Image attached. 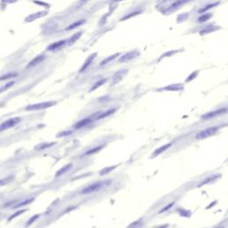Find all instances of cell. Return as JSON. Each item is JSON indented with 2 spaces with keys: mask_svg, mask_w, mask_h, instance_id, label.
Returning <instances> with one entry per match:
<instances>
[{
  "mask_svg": "<svg viewBox=\"0 0 228 228\" xmlns=\"http://www.w3.org/2000/svg\"><path fill=\"white\" fill-rule=\"evenodd\" d=\"M56 104V102H39V104H35L31 105H28L25 110L26 111H39V110L47 109L49 107H52Z\"/></svg>",
  "mask_w": 228,
  "mask_h": 228,
  "instance_id": "6da1fadb",
  "label": "cell"
},
{
  "mask_svg": "<svg viewBox=\"0 0 228 228\" xmlns=\"http://www.w3.org/2000/svg\"><path fill=\"white\" fill-rule=\"evenodd\" d=\"M20 121H21L20 118H12V119H9V120L4 121L3 123L0 124V132L6 130V129H9L11 128H13L14 126H16Z\"/></svg>",
  "mask_w": 228,
  "mask_h": 228,
  "instance_id": "7a4b0ae2",
  "label": "cell"
},
{
  "mask_svg": "<svg viewBox=\"0 0 228 228\" xmlns=\"http://www.w3.org/2000/svg\"><path fill=\"white\" fill-rule=\"evenodd\" d=\"M105 185V183L104 182H97V183H94L93 185H88L87 187H86L85 189L82 190V193L84 194H88V193H91L93 192H95V191H97L99 189H101L102 186Z\"/></svg>",
  "mask_w": 228,
  "mask_h": 228,
  "instance_id": "3957f363",
  "label": "cell"
},
{
  "mask_svg": "<svg viewBox=\"0 0 228 228\" xmlns=\"http://www.w3.org/2000/svg\"><path fill=\"white\" fill-rule=\"evenodd\" d=\"M217 130V127H211V128H209L207 129H204L202 131H201L199 134L196 136V138L197 139H203V138H206V137H209L212 135H214Z\"/></svg>",
  "mask_w": 228,
  "mask_h": 228,
  "instance_id": "277c9868",
  "label": "cell"
},
{
  "mask_svg": "<svg viewBox=\"0 0 228 228\" xmlns=\"http://www.w3.org/2000/svg\"><path fill=\"white\" fill-rule=\"evenodd\" d=\"M139 55H140V53H139L137 50L130 51L129 53H127L126 55H122V56L119 59V62H126L131 61V60H133V59L136 58L137 56H139Z\"/></svg>",
  "mask_w": 228,
  "mask_h": 228,
  "instance_id": "5b68a950",
  "label": "cell"
},
{
  "mask_svg": "<svg viewBox=\"0 0 228 228\" xmlns=\"http://www.w3.org/2000/svg\"><path fill=\"white\" fill-rule=\"evenodd\" d=\"M227 111L226 108H224V109H219V110H217V111H214V112H210L207 114H205L202 116V119L203 120H209V119H212V118H215L218 115H221L223 113H225Z\"/></svg>",
  "mask_w": 228,
  "mask_h": 228,
  "instance_id": "8992f818",
  "label": "cell"
},
{
  "mask_svg": "<svg viewBox=\"0 0 228 228\" xmlns=\"http://www.w3.org/2000/svg\"><path fill=\"white\" fill-rule=\"evenodd\" d=\"M46 59V56L45 55H38L37 57H35L33 60H31V62H29V64L26 66V68L27 69H31V68H33V67H35V66H37V65H39L40 62H42L44 60H45Z\"/></svg>",
  "mask_w": 228,
  "mask_h": 228,
  "instance_id": "52a82bcc",
  "label": "cell"
},
{
  "mask_svg": "<svg viewBox=\"0 0 228 228\" xmlns=\"http://www.w3.org/2000/svg\"><path fill=\"white\" fill-rule=\"evenodd\" d=\"M66 43H67V39H66V40H61V41H58V42L51 44V45L47 47V51H51V52L57 51L59 49H61L63 46H65Z\"/></svg>",
  "mask_w": 228,
  "mask_h": 228,
  "instance_id": "ba28073f",
  "label": "cell"
},
{
  "mask_svg": "<svg viewBox=\"0 0 228 228\" xmlns=\"http://www.w3.org/2000/svg\"><path fill=\"white\" fill-rule=\"evenodd\" d=\"M92 121H93L92 117L86 118V119H83V120H79L78 122H77V123L75 124L74 128H75L76 129H78V128H81L86 126V125H88V124H89L90 122H92Z\"/></svg>",
  "mask_w": 228,
  "mask_h": 228,
  "instance_id": "9c48e42d",
  "label": "cell"
},
{
  "mask_svg": "<svg viewBox=\"0 0 228 228\" xmlns=\"http://www.w3.org/2000/svg\"><path fill=\"white\" fill-rule=\"evenodd\" d=\"M95 56H96V53H94V54H92L89 57H88V58L86 59V62H85L84 64H83V66L81 67V69H80V72L85 71L88 67H89L90 64L92 63V62L94 61V59L95 58Z\"/></svg>",
  "mask_w": 228,
  "mask_h": 228,
  "instance_id": "30bf717a",
  "label": "cell"
},
{
  "mask_svg": "<svg viewBox=\"0 0 228 228\" xmlns=\"http://www.w3.org/2000/svg\"><path fill=\"white\" fill-rule=\"evenodd\" d=\"M46 14H47V12H39V13H37L31 14V15L28 16V17L25 19V21H26V23H31V21H35L36 19L40 18V17H42V16H45Z\"/></svg>",
  "mask_w": 228,
  "mask_h": 228,
  "instance_id": "8fae6325",
  "label": "cell"
},
{
  "mask_svg": "<svg viewBox=\"0 0 228 228\" xmlns=\"http://www.w3.org/2000/svg\"><path fill=\"white\" fill-rule=\"evenodd\" d=\"M127 72H128V70H120V71H118L116 74L114 75V77H113V84H116V83H118L120 81V80H121L122 79V78L127 74Z\"/></svg>",
  "mask_w": 228,
  "mask_h": 228,
  "instance_id": "7c38bea8",
  "label": "cell"
},
{
  "mask_svg": "<svg viewBox=\"0 0 228 228\" xmlns=\"http://www.w3.org/2000/svg\"><path fill=\"white\" fill-rule=\"evenodd\" d=\"M118 56H120V53H117V54H115V55H111V56H109V57L105 58L104 60H102V62H101L100 65H101V66H104V65L110 63L112 60H114V59H115L116 57H118Z\"/></svg>",
  "mask_w": 228,
  "mask_h": 228,
  "instance_id": "4fadbf2b",
  "label": "cell"
},
{
  "mask_svg": "<svg viewBox=\"0 0 228 228\" xmlns=\"http://www.w3.org/2000/svg\"><path fill=\"white\" fill-rule=\"evenodd\" d=\"M172 145V144H166V145H163V146H161V147H160V148H158L155 152H154L153 153V155L154 156H157V155H160V154H161L163 152H165L167 149H168L170 148V147Z\"/></svg>",
  "mask_w": 228,
  "mask_h": 228,
  "instance_id": "5bb4252c",
  "label": "cell"
},
{
  "mask_svg": "<svg viewBox=\"0 0 228 228\" xmlns=\"http://www.w3.org/2000/svg\"><path fill=\"white\" fill-rule=\"evenodd\" d=\"M85 20H81V21H75V23H73L72 24H70L69 27H67L66 28V31H71V29H75V28H77V27H79V26H81V25H83L84 23H85Z\"/></svg>",
  "mask_w": 228,
  "mask_h": 228,
  "instance_id": "9a60e30c",
  "label": "cell"
},
{
  "mask_svg": "<svg viewBox=\"0 0 228 228\" xmlns=\"http://www.w3.org/2000/svg\"><path fill=\"white\" fill-rule=\"evenodd\" d=\"M14 179V176L13 175H9V176H6L5 178H2L0 179V187L3 186V185H5L7 183H11L13 180Z\"/></svg>",
  "mask_w": 228,
  "mask_h": 228,
  "instance_id": "2e32d148",
  "label": "cell"
},
{
  "mask_svg": "<svg viewBox=\"0 0 228 228\" xmlns=\"http://www.w3.org/2000/svg\"><path fill=\"white\" fill-rule=\"evenodd\" d=\"M70 168H72V164H68V165H66L65 167H63L62 168H61V170H59L58 172H56L55 176L57 177V176H60V175H63L64 173H66L68 170H70Z\"/></svg>",
  "mask_w": 228,
  "mask_h": 228,
  "instance_id": "e0dca14e",
  "label": "cell"
},
{
  "mask_svg": "<svg viewBox=\"0 0 228 228\" xmlns=\"http://www.w3.org/2000/svg\"><path fill=\"white\" fill-rule=\"evenodd\" d=\"M165 90H172V91H177V90H181L183 89V86L181 84H175V85H171L168 86L165 88H163Z\"/></svg>",
  "mask_w": 228,
  "mask_h": 228,
  "instance_id": "ac0fdd59",
  "label": "cell"
},
{
  "mask_svg": "<svg viewBox=\"0 0 228 228\" xmlns=\"http://www.w3.org/2000/svg\"><path fill=\"white\" fill-rule=\"evenodd\" d=\"M210 18H211V14L210 13H205V14H202V15H201L199 18H198L197 21H198V23H205V21H209Z\"/></svg>",
  "mask_w": 228,
  "mask_h": 228,
  "instance_id": "d6986e66",
  "label": "cell"
},
{
  "mask_svg": "<svg viewBox=\"0 0 228 228\" xmlns=\"http://www.w3.org/2000/svg\"><path fill=\"white\" fill-rule=\"evenodd\" d=\"M55 144V142H53V143H48V144H40V145H38V147H35V150H44V149H47V148H49V147L53 146Z\"/></svg>",
  "mask_w": 228,
  "mask_h": 228,
  "instance_id": "ffe728a7",
  "label": "cell"
},
{
  "mask_svg": "<svg viewBox=\"0 0 228 228\" xmlns=\"http://www.w3.org/2000/svg\"><path fill=\"white\" fill-rule=\"evenodd\" d=\"M81 34H82L81 32H78V33L74 34V35H73V36L71 37V38L70 39H67V43H69L70 45H72V44L74 43V42H75V41H76V40H77V39L79 38L80 36H81Z\"/></svg>",
  "mask_w": 228,
  "mask_h": 228,
  "instance_id": "44dd1931",
  "label": "cell"
},
{
  "mask_svg": "<svg viewBox=\"0 0 228 228\" xmlns=\"http://www.w3.org/2000/svg\"><path fill=\"white\" fill-rule=\"evenodd\" d=\"M116 168V166H112V167H108V168H102V170L100 171V175H104L108 173H110L112 170H113L114 168Z\"/></svg>",
  "mask_w": 228,
  "mask_h": 228,
  "instance_id": "7402d4cb",
  "label": "cell"
},
{
  "mask_svg": "<svg viewBox=\"0 0 228 228\" xmlns=\"http://www.w3.org/2000/svg\"><path fill=\"white\" fill-rule=\"evenodd\" d=\"M106 80H107V79H105V78H104V79H102V80H100V81H98L97 83H95V84H94V86L91 87L90 92H91V91H94V90H95V89H96V88H98V87H99V86H101L102 85H104V84L106 82Z\"/></svg>",
  "mask_w": 228,
  "mask_h": 228,
  "instance_id": "603a6c76",
  "label": "cell"
},
{
  "mask_svg": "<svg viewBox=\"0 0 228 228\" xmlns=\"http://www.w3.org/2000/svg\"><path fill=\"white\" fill-rule=\"evenodd\" d=\"M17 76V73H8V74H6L3 77L0 78V80H5V79H8V78H13V77H16Z\"/></svg>",
  "mask_w": 228,
  "mask_h": 228,
  "instance_id": "cb8c5ba5",
  "label": "cell"
},
{
  "mask_svg": "<svg viewBox=\"0 0 228 228\" xmlns=\"http://www.w3.org/2000/svg\"><path fill=\"white\" fill-rule=\"evenodd\" d=\"M187 1H188V0H178V1L175 2V3L171 5V7H172V8H175V7H178V6H180L181 5L186 3Z\"/></svg>",
  "mask_w": 228,
  "mask_h": 228,
  "instance_id": "d4e9b609",
  "label": "cell"
},
{
  "mask_svg": "<svg viewBox=\"0 0 228 228\" xmlns=\"http://www.w3.org/2000/svg\"><path fill=\"white\" fill-rule=\"evenodd\" d=\"M218 5V3H215V4H210V5H206L204 8H202V9H201V10H199V13H203V12H205V11H207V10H209V9H210L211 7H214L215 5Z\"/></svg>",
  "mask_w": 228,
  "mask_h": 228,
  "instance_id": "484cf974",
  "label": "cell"
},
{
  "mask_svg": "<svg viewBox=\"0 0 228 228\" xmlns=\"http://www.w3.org/2000/svg\"><path fill=\"white\" fill-rule=\"evenodd\" d=\"M31 201H33V199H29V200H27L25 201H23V202H21L20 204H17L14 206V208H19V207H21V206H24V205H27L29 203H31Z\"/></svg>",
  "mask_w": 228,
  "mask_h": 228,
  "instance_id": "4316f807",
  "label": "cell"
},
{
  "mask_svg": "<svg viewBox=\"0 0 228 228\" xmlns=\"http://www.w3.org/2000/svg\"><path fill=\"white\" fill-rule=\"evenodd\" d=\"M102 148V146H98V147H96V148H94V149H92V150H90V151H88L85 155H90V154H92V153H94V152H96L97 151H99V150H101Z\"/></svg>",
  "mask_w": 228,
  "mask_h": 228,
  "instance_id": "83f0119b",
  "label": "cell"
},
{
  "mask_svg": "<svg viewBox=\"0 0 228 228\" xmlns=\"http://www.w3.org/2000/svg\"><path fill=\"white\" fill-rule=\"evenodd\" d=\"M72 133V131H70V130H69V131H63V132H61L60 134H58L56 136H58V137H61V136H69V135H70Z\"/></svg>",
  "mask_w": 228,
  "mask_h": 228,
  "instance_id": "f1b7e54d",
  "label": "cell"
},
{
  "mask_svg": "<svg viewBox=\"0 0 228 228\" xmlns=\"http://www.w3.org/2000/svg\"><path fill=\"white\" fill-rule=\"evenodd\" d=\"M174 204H175V202H171V203H170L168 204V206H166L165 208H163L162 209H161L160 211V213H163V212H165V211H167L168 209H170V208H172L173 206H174Z\"/></svg>",
  "mask_w": 228,
  "mask_h": 228,
  "instance_id": "f546056e",
  "label": "cell"
},
{
  "mask_svg": "<svg viewBox=\"0 0 228 228\" xmlns=\"http://www.w3.org/2000/svg\"><path fill=\"white\" fill-rule=\"evenodd\" d=\"M25 211H26V210H23H23H20V211H17L16 213H14V214H13V216H11V217H10V218H9V221H10V220H12V219H13V218L15 217H17V216H19V215H21V214H23V212H25Z\"/></svg>",
  "mask_w": 228,
  "mask_h": 228,
  "instance_id": "4dcf8cb0",
  "label": "cell"
},
{
  "mask_svg": "<svg viewBox=\"0 0 228 228\" xmlns=\"http://www.w3.org/2000/svg\"><path fill=\"white\" fill-rule=\"evenodd\" d=\"M197 74H198V71H195V72H193V74L192 73V74H191L188 78H187V79H186V82H189L190 80H192V79H193L196 76H197Z\"/></svg>",
  "mask_w": 228,
  "mask_h": 228,
  "instance_id": "1f68e13d",
  "label": "cell"
},
{
  "mask_svg": "<svg viewBox=\"0 0 228 228\" xmlns=\"http://www.w3.org/2000/svg\"><path fill=\"white\" fill-rule=\"evenodd\" d=\"M39 217V215H36V216H34L32 218L29 219V221H28V223H27V225H31V223H33L36 219H38V217Z\"/></svg>",
  "mask_w": 228,
  "mask_h": 228,
  "instance_id": "d6a6232c",
  "label": "cell"
},
{
  "mask_svg": "<svg viewBox=\"0 0 228 228\" xmlns=\"http://www.w3.org/2000/svg\"><path fill=\"white\" fill-rule=\"evenodd\" d=\"M13 84H14V82H13H13H10V83H8L7 85H5V87L3 86L2 88H0V92H1V91H4V90H6V88H8V87H10V86H12Z\"/></svg>",
  "mask_w": 228,
  "mask_h": 228,
  "instance_id": "836d02e7",
  "label": "cell"
},
{
  "mask_svg": "<svg viewBox=\"0 0 228 228\" xmlns=\"http://www.w3.org/2000/svg\"><path fill=\"white\" fill-rule=\"evenodd\" d=\"M3 2H5V3H8V4H10V3H15L17 0H2Z\"/></svg>",
  "mask_w": 228,
  "mask_h": 228,
  "instance_id": "e575fe53",
  "label": "cell"
},
{
  "mask_svg": "<svg viewBox=\"0 0 228 228\" xmlns=\"http://www.w3.org/2000/svg\"><path fill=\"white\" fill-rule=\"evenodd\" d=\"M113 2H119V1H123V0H112Z\"/></svg>",
  "mask_w": 228,
  "mask_h": 228,
  "instance_id": "d590c367",
  "label": "cell"
},
{
  "mask_svg": "<svg viewBox=\"0 0 228 228\" xmlns=\"http://www.w3.org/2000/svg\"><path fill=\"white\" fill-rule=\"evenodd\" d=\"M167 227H168V225H166L165 227H164V226H161V227H160V228H167Z\"/></svg>",
  "mask_w": 228,
  "mask_h": 228,
  "instance_id": "8d00e7d4",
  "label": "cell"
},
{
  "mask_svg": "<svg viewBox=\"0 0 228 228\" xmlns=\"http://www.w3.org/2000/svg\"><path fill=\"white\" fill-rule=\"evenodd\" d=\"M217 228H221V227H217Z\"/></svg>",
  "mask_w": 228,
  "mask_h": 228,
  "instance_id": "74e56055",
  "label": "cell"
}]
</instances>
